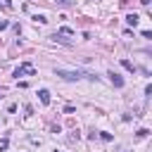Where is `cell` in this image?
<instances>
[{"instance_id":"obj_1","label":"cell","mask_w":152,"mask_h":152,"mask_svg":"<svg viewBox=\"0 0 152 152\" xmlns=\"http://www.w3.org/2000/svg\"><path fill=\"white\" fill-rule=\"evenodd\" d=\"M57 76H62L64 81H76V79H81V71H69V69H55Z\"/></svg>"},{"instance_id":"obj_2","label":"cell","mask_w":152,"mask_h":152,"mask_svg":"<svg viewBox=\"0 0 152 152\" xmlns=\"http://www.w3.org/2000/svg\"><path fill=\"white\" fill-rule=\"evenodd\" d=\"M22 74H33V67H31V64H24L22 69H17V74H14V76H22Z\"/></svg>"},{"instance_id":"obj_3","label":"cell","mask_w":152,"mask_h":152,"mask_svg":"<svg viewBox=\"0 0 152 152\" xmlns=\"http://www.w3.org/2000/svg\"><path fill=\"white\" fill-rule=\"evenodd\" d=\"M109 76H112V83L117 86V88H121V86H124V79H121L119 74H109Z\"/></svg>"},{"instance_id":"obj_4","label":"cell","mask_w":152,"mask_h":152,"mask_svg":"<svg viewBox=\"0 0 152 152\" xmlns=\"http://www.w3.org/2000/svg\"><path fill=\"white\" fill-rule=\"evenodd\" d=\"M38 95H41V102H43V105H50V93H48V90H41Z\"/></svg>"},{"instance_id":"obj_5","label":"cell","mask_w":152,"mask_h":152,"mask_svg":"<svg viewBox=\"0 0 152 152\" xmlns=\"http://www.w3.org/2000/svg\"><path fill=\"white\" fill-rule=\"evenodd\" d=\"M126 22H128L131 26H136V24H138V17H136V14H128V17H126Z\"/></svg>"},{"instance_id":"obj_6","label":"cell","mask_w":152,"mask_h":152,"mask_svg":"<svg viewBox=\"0 0 152 152\" xmlns=\"http://www.w3.org/2000/svg\"><path fill=\"white\" fill-rule=\"evenodd\" d=\"M121 64H124V67H126V69H128V71H133V64H131V62H128V60H121Z\"/></svg>"},{"instance_id":"obj_7","label":"cell","mask_w":152,"mask_h":152,"mask_svg":"<svg viewBox=\"0 0 152 152\" xmlns=\"http://www.w3.org/2000/svg\"><path fill=\"white\" fill-rule=\"evenodd\" d=\"M57 3H60V5H71L74 0H57Z\"/></svg>"},{"instance_id":"obj_8","label":"cell","mask_w":152,"mask_h":152,"mask_svg":"<svg viewBox=\"0 0 152 152\" xmlns=\"http://www.w3.org/2000/svg\"><path fill=\"white\" fill-rule=\"evenodd\" d=\"M145 93H147V95H152V83H150V86L145 88Z\"/></svg>"},{"instance_id":"obj_9","label":"cell","mask_w":152,"mask_h":152,"mask_svg":"<svg viewBox=\"0 0 152 152\" xmlns=\"http://www.w3.org/2000/svg\"><path fill=\"white\" fill-rule=\"evenodd\" d=\"M7 26V22H5V19H0V29H5Z\"/></svg>"}]
</instances>
